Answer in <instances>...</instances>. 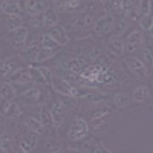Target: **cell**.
<instances>
[{
    "label": "cell",
    "mask_w": 153,
    "mask_h": 153,
    "mask_svg": "<svg viewBox=\"0 0 153 153\" xmlns=\"http://www.w3.org/2000/svg\"><path fill=\"white\" fill-rule=\"evenodd\" d=\"M49 87V86H48ZM46 86H42V84H32L28 91H25L23 94L19 95L20 101L25 104H29V106H46L49 101H52V94L48 89Z\"/></svg>",
    "instance_id": "cell-1"
},
{
    "label": "cell",
    "mask_w": 153,
    "mask_h": 153,
    "mask_svg": "<svg viewBox=\"0 0 153 153\" xmlns=\"http://www.w3.org/2000/svg\"><path fill=\"white\" fill-rule=\"evenodd\" d=\"M94 25H95V20L94 17L89 14V12H84V14H80V16H75L74 19H71L65 26L68 31H72L78 35L80 38H87L92 35V29H94Z\"/></svg>",
    "instance_id": "cell-2"
},
{
    "label": "cell",
    "mask_w": 153,
    "mask_h": 153,
    "mask_svg": "<svg viewBox=\"0 0 153 153\" xmlns=\"http://www.w3.org/2000/svg\"><path fill=\"white\" fill-rule=\"evenodd\" d=\"M123 65L127 69L129 75H132L133 78L141 80V81H152V72L150 68L146 65V63L135 55H129L123 58Z\"/></svg>",
    "instance_id": "cell-3"
},
{
    "label": "cell",
    "mask_w": 153,
    "mask_h": 153,
    "mask_svg": "<svg viewBox=\"0 0 153 153\" xmlns=\"http://www.w3.org/2000/svg\"><path fill=\"white\" fill-rule=\"evenodd\" d=\"M3 40L9 43V46L17 51V52H23L25 49L28 48L29 43V29L26 25L14 29V31H9V32H3Z\"/></svg>",
    "instance_id": "cell-4"
},
{
    "label": "cell",
    "mask_w": 153,
    "mask_h": 153,
    "mask_svg": "<svg viewBox=\"0 0 153 153\" xmlns=\"http://www.w3.org/2000/svg\"><path fill=\"white\" fill-rule=\"evenodd\" d=\"M89 132V121H86L83 117H78V115H75L69 129H68V139L72 143H78V141H83V139L87 138Z\"/></svg>",
    "instance_id": "cell-5"
},
{
    "label": "cell",
    "mask_w": 153,
    "mask_h": 153,
    "mask_svg": "<svg viewBox=\"0 0 153 153\" xmlns=\"http://www.w3.org/2000/svg\"><path fill=\"white\" fill-rule=\"evenodd\" d=\"M144 31L141 28H136L133 31H130L124 38V54L129 55H135V52H138L143 46V40H144Z\"/></svg>",
    "instance_id": "cell-6"
},
{
    "label": "cell",
    "mask_w": 153,
    "mask_h": 153,
    "mask_svg": "<svg viewBox=\"0 0 153 153\" xmlns=\"http://www.w3.org/2000/svg\"><path fill=\"white\" fill-rule=\"evenodd\" d=\"M115 23H117V16H110V14H104L101 16L98 20H95L94 29H92V35L95 37H101V35H110Z\"/></svg>",
    "instance_id": "cell-7"
},
{
    "label": "cell",
    "mask_w": 153,
    "mask_h": 153,
    "mask_svg": "<svg viewBox=\"0 0 153 153\" xmlns=\"http://www.w3.org/2000/svg\"><path fill=\"white\" fill-rule=\"evenodd\" d=\"M49 110H51V118H52V123H54V129H55V132H58L63 127V124L66 121V117H68L66 104L60 100H55V101H52Z\"/></svg>",
    "instance_id": "cell-8"
},
{
    "label": "cell",
    "mask_w": 153,
    "mask_h": 153,
    "mask_svg": "<svg viewBox=\"0 0 153 153\" xmlns=\"http://www.w3.org/2000/svg\"><path fill=\"white\" fill-rule=\"evenodd\" d=\"M80 150H81V153H112L103 144V141L98 139V138H95V136L83 139V143L80 146Z\"/></svg>",
    "instance_id": "cell-9"
},
{
    "label": "cell",
    "mask_w": 153,
    "mask_h": 153,
    "mask_svg": "<svg viewBox=\"0 0 153 153\" xmlns=\"http://www.w3.org/2000/svg\"><path fill=\"white\" fill-rule=\"evenodd\" d=\"M46 34L52 38V40H55L61 48H63V46H68L69 42H71L69 32H68V29H66L65 25H60V23H58V25H55V26L49 28V29L46 31Z\"/></svg>",
    "instance_id": "cell-10"
},
{
    "label": "cell",
    "mask_w": 153,
    "mask_h": 153,
    "mask_svg": "<svg viewBox=\"0 0 153 153\" xmlns=\"http://www.w3.org/2000/svg\"><path fill=\"white\" fill-rule=\"evenodd\" d=\"M83 0H52V6L61 14H71L83 8Z\"/></svg>",
    "instance_id": "cell-11"
},
{
    "label": "cell",
    "mask_w": 153,
    "mask_h": 153,
    "mask_svg": "<svg viewBox=\"0 0 153 153\" xmlns=\"http://www.w3.org/2000/svg\"><path fill=\"white\" fill-rule=\"evenodd\" d=\"M2 117L5 120H19L23 117V109L17 101H5L2 103Z\"/></svg>",
    "instance_id": "cell-12"
},
{
    "label": "cell",
    "mask_w": 153,
    "mask_h": 153,
    "mask_svg": "<svg viewBox=\"0 0 153 153\" xmlns=\"http://www.w3.org/2000/svg\"><path fill=\"white\" fill-rule=\"evenodd\" d=\"M106 48H107V52L115 58H121L123 55H126L124 54V38L121 37L109 35L106 40Z\"/></svg>",
    "instance_id": "cell-13"
},
{
    "label": "cell",
    "mask_w": 153,
    "mask_h": 153,
    "mask_svg": "<svg viewBox=\"0 0 153 153\" xmlns=\"http://www.w3.org/2000/svg\"><path fill=\"white\" fill-rule=\"evenodd\" d=\"M141 60L146 63L149 68L153 66V35L146 32L144 34V40H143V46H141Z\"/></svg>",
    "instance_id": "cell-14"
},
{
    "label": "cell",
    "mask_w": 153,
    "mask_h": 153,
    "mask_svg": "<svg viewBox=\"0 0 153 153\" xmlns=\"http://www.w3.org/2000/svg\"><path fill=\"white\" fill-rule=\"evenodd\" d=\"M8 81L14 83L16 86H22V84H31L34 83L32 81V72H31V66H25V68H20L19 71H16L12 74Z\"/></svg>",
    "instance_id": "cell-15"
},
{
    "label": "cell",
    "mask_w": 153,
    "mask_h": 153,
    "mask_svg": "<svg viewBox=\"0 0 153 153\" xmlns=\"http://www.w3.org/2000/svg\"><path fill=\"white\" fill-rule=\"evenodd\" d=\"M132 98L136 104H146L150 101L152 98V89L150 86H147L146 83H141V84H138L133 87V91H132Z\"/></svg>",
    "instance_id": "cell-16"
},
{
    "label": "cell",
    "mask_w": 153,
    "mask_h": 153,
    "mask_svg": "<svg viewBox=\"0 0 153 153\" xmlns=\"http://www.w3.org/2000/svg\"><path fill=\"white\" fill-rule=\"evenodd\" d=\"M52 6V0H28L26 5V14L28 16H37Z\"/></svg>",
    "instance_id": "cell-17"
},
{
    "label": "cell",
    "mask_w": 153,
    "mask_h": 153,
    "mask_svg": "<svg viewBox=\"0 0 153 153\" xmlns=\"http://www.w3.org/2000/svg\"><path fill=\"white\" fill-rule=\"evenodd\" d=\"M135 104V101L132 98V95L126 94V92H118L112 97V106L118 110H126V109H130Z\"/></svg>",
    "instance_id": "cell-18"
},
{
    "label": "cell",
    "mask_w": 153,
    "mask_h": 153,
    "mask_svg": "<svg viewBox=\"0 0 153 153\" xmlns=\"http://www.w3.org/2000/svg\"><path fill=\"white\" fill-rule=\"evenodd\" d=\"M20 57H6L2 60V78H9L16 71H19L20 66Z\"/></svg>",
    "instance_id": "cell-19"
},
{
    "label": "cell",
    "mask_w": 153,
    "mask_h": 153,
    "mask_svg": "<svg viewBox=\"0 0 153 153\" xmlns=\"http://www.w3.org/2000/svg\"><path fill=\"white\" fill-rule=\"evenodd\" d=\"M19 144L28 152H32L37 144H38V135L31 132V130H26L25 133H20L19 135Z\"/></svg>",
    "instance_id": "cell-20"
},
{
    "label": "cell",
    "mask_w": 153,
    "mask_h": 153,
    "mask_svg": "<svg viewBox=\"0 0 153 153\" xmlns=\"http://www.w3.org/2000/svg\"><path fill=\"white\" fill-rule=\"evenodd\" d=\"M23 17L20 16H8V14H2V26H3V32H9L14 31L20 26H23Z\"/></svg>",
    "instance_id": "cell-21"
},
{
    "label": "cell",
    "mask_w": 153,
    "mask_h": 153,
    "mask_svg": "<svg viewBox=\"0 0 153 153\" xmlns=\"http://www.w3.org/2000/svg\"><path fill=\"white\" fill-rule=\"evenodd\" d=\"M40 51H42V46L40 45H29L23 52L19 54L20 58H23L26 63H29V66L34 65V63L38 61V55H40Z\"/></svg>",
    "instance_id": "cell-22"
},
{
    "label": "cell",
    "mask_w": 153,
    "mask_h": 153,
    "mask_svg": "<svg viewBox=\"0 0 153 153\" xmlns=\"http://www.w3.org/2000/svg\"><path fill=\"white\" fill-rule=\"evenodd\" d=\"M25 127H26L28 130L37 133V135H43V133H46V127H45L42 118L38 117V115H37V117H34V115L28 117L26 120H25Z\"/></svg>",
    "instance_id": "cell-23"
},
{
    "label": "cell",
    "mask_w": 153,
    "mask_h": 153,
    "mask_svg": "<svg viewBox=\"0 0 153 153\" xmlns=\"http://www.w3.org/2000/svg\"><path fill=\"white\" fill-rule=\"evenodd\" d=\"M123 5L124 0H104L103 9L106 14L110 16H123Z\"/></svg>",
    "instance_id": "cell-24"
},
{
    "label": "cell",
    "mask_w": 153,
    "mask_h": 153,
    "mask_svg": "<svg viewBox=\"0 0 153 153\" xmlns=\"http://www.w3.org/2000/svg\"><path fill=\"white\" fill-rule=\"evenodd\" d=\"M23 12L25 11L22 9V6L16 2V0H3L2 2V14L23 17Z\"/></svg>",
    "instance_id": "cell-25"
},
{
    "label": "cell",
    "mask_w": 153,
    "mask_h": 153,
    "mask_svg": "<svg viewBox=\"0 0 153 153\" xmlns=\"http://www.w3.org/2000/svg\"><path fill=\"white\" fill-rule=\"evenodd\" d=\"M16 97H19L16 84L11 81H3L2 83V103H5V101H14Z\"/></svg>",
    "instance_id": "cell-26"
},
{
    "label": "cell",
    "mask_w": 153,
    "mask_h": 153,
    "mask_svg": "<svg viewBox=\"0 0 153 153\" xmlns=\"http://www.w3.org/2000/svg\"><path fill=\"white\" fill-rule=\"evenodd\" d=\"M38 117L42 118L45 127H46V133H54L55 129H54V123H52V118H51V110L48 106H42L40 110H38Z\"/></svg>",
    "instance_id": "cell-27"
},
{
    "label": "cell",
    "mask_w": 153,
    "mask_h": 153,
    "mask_svg": "<svg viewBox=\"0 0 153 153\" xmlns=\"http://www.w3.org/2000/svg\"><path fill=\"white\" fill-rule=\"evenodd\" d=\"M43 19H45V28H46V29L55 26V25H58V11H57L54 6L48 8V9L43 12Z\"/></svg>",
    "instance_id": "cell-28"
},
{
    "label": "cell",
    "mask_w": 153,
    "mask_h": 153,
    "mask_svg": "<svg viewBox=\"0 0 153 153\" xmlns=\"http://www.w3.org/2000/svg\"><path fill=\"white\" fill-rule=\"evenodd\" d=\"M129 26H130L129 19H127V17H118L117 19V23H115V28H113V31H112L110 35L121 37L123 38V35L127 32V29H129Z\"/></svg>",
    "instance_id": "cell-29"
},
{
    "label": "cell",
    "mask_w": 153,
    "mask_h": 153,
    "mask_svg": "<svg viewBox=\"0 0 153 153\" xmlns=\"http://www.w3.org/2000/svg\"><path fill=\"white\" fill-rule=\"evenodd\" d=\"M107 123L106 118H91L89 121V129L94 133H101V132H106L107 130Z\"/></svg>",
    "instance_id": "cell-30"
},
{
    "label": "cell",
    "mask_w": 153,
    "mask_h": 153,
    "mask_svg": "<svg viewBox=\"0 0 153 153\" xmlns=\"http://www.w3.org/2000/svg\"><path fill=\"white\" fill-rule=\"evenodd\" d=\"M63 149H65V144L57 143L54 138H48L45 144H43V150L45 153H60Z\"/></svg>",
    "instance_id": "cell-31"
},
{
    "label": "cell",
    "mask_w": 153,
    "mask_h": 153,
    "mask_svg": "<svg viewBox=\"0 0 153 153\" xmlns=\"http://www.w3.org/2000/svg\"><path fill=\"white\" fill-rule=\"evenodd\" d=\"M19 141H16V138L12 136V133L9 132H2V138H0V147H2V152L9 150L12 146H16Z\"/></svg>",
    "instance_id": "cell-32"
},
{
    "label": "cell",
    "mask_w": 153,
    "mask_h": 153,
    "mask_svg": "<svg viewBox=\"0 0 153 153\" xmlns=\"http://www.w3.org/2000/svg\"><path fill=\"white\" fill-rule=\"evenodd\" d=\"M138 25L144 32H150L153 28V14H147V16H141L138 20Z\"/></svg>",
    "instance_id": "cell-33"
},
{
    "label": "cell",
    "mask_w": 153,
    "mask_h": 153,
    "mask_svg": "<svg viewBox=\"0 0 153 153\" xmlns=\"http://www.w3.org/2000/svg\"><path fill=\"white\" fill-rule=\"evenodd\" d=\"M28 25L34 29H40V28H45V19H43V14H37V16H28Z\"/></svg>",
    "instance_id": "cell-34"
},
{
    "label": "cell",
    "mask_w": 153,
    "mask_h": 153,
    "mask_svg": "<svg viewBox=\"0 0 153 153\" xmlns=\"http://www.w3.org/2000/svg\"><path fill=\"white\" fill-rule=\"evenodd\" d=\"M58 51H60V49H48V48H42L40 55H38V61H37V63H43V61H46V60L54 58L55 55H58Z\"/></svg>",
    "instance_id": "cell-35"
},
{
    "label": "cell",
    "mask_w": 153,
    "mask_h": 153,
    "mask_svg": "<svg viewBox=\"0 0 153 153\" xmlns=\"http://www.w3.org/2000/svg\"><path fill=\"white\" fill-rule=\"evenodd\" d=\"M40 46L42 48H48V49H60L61 46L55 42V40H52L48 34H43V37H42V42H40Z\"/></svg>",
    "instance_id": "cell-36"
},
{
    "label": "cell",
    "mask_w": 153,
    "mask_h": 153,
    "mask_svg": "<svg viewBox=\"0 0 153 153\" xmlns=\"http://www.w3.org/2000/svg\"><path fill=\"white\" fill-rule=\"evenodd\" d=\"M37 68H38V71L42 72L46 84L51 87V86H52V81H54V76H55V75L52 74V69H51V68H45V66H37Z\"/></svg>",
    "instance_id": "cell-37"
},
{
    "label": "cell",
    "mask_w": 153,
    "mask_h": 153,
    "mask_svg": "<svg viewBox=\"0 0 153 153\" xmlns=\"http://www.w3.org/2000/svg\"><path fill=\"white\" fill-rule=\"evenodd\" d=\"M5 153H31V152L25 150V149H23V147H22V146H20L19 143H17L16 146H12V147H11L9 150H6Z\"/></svg>",
    "instance_id": "cell-38"
},
{
    "label": "cell",
    "mask_w": 153,
    "mask_h": 153,
    "mask_svg": "<svg viewBox=\"0 0 153 153\" xmlns=\"http://www.w3.org/2000/svg\"><path fill=\"white\" fill-rule=\"evenodd\" d=\"M60 153H81V150H80V147H68V146H65V149H63Z\"/></svg>",
    "instance_id": "cell-39"
},
{
    "label": "cell",
    "mask_w": 153,
    "mask_h": 153,
    "mask_svg": "<svg viewBox=\"0 0 153 153\" xmlns=\"http://www.w3.org/2000/svg\"><path fill=\"white\" fill-rule=\"evenodd\" d=\"M152 107H153V100H152Z\"/></svg>",
    "instance_id": "cell-40"
}]
</instances>
